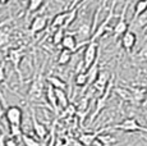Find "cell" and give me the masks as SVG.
Instances as JSON below:
<instances>
[{
  "instance_id": "cell-23",
  "label": "cell",
  "mask_w": 147,
  "mask_h": 146,
  "mask_svg": "<svg viewBox=\"0 0 147 146\" xmlns=\"http://www.w3.org/2000/svg\"><path fill=\"white\" fill-rule=\"evenodd\" d=\"M47 0H28L27 5V13H35L38 9H41V7L46 3Z\"/></svg>"
},
{
  "instance_id": "cell-28",
  "label": "cell",
  "mask_w": 147,
  "mask_h": 146,
  "mask_svg": "<svg viewBox=\"0 0 147 146\" xmlns=\"http://www.w3.org/2000/svg\"><path fill=\"white\" fill-rule=\"evenodd\" d=\"M21 141L23 142L24 146H40V144H38L37 140H35L33 137L28 136V135H26V133H23V136H22Z\"/></svg>"
},
{
  "instance_id": "cell-8",
  "label": "cell",
  "mask_w": 147,
  "mask_h": 146,
  "mask_svg": "<svg viewBox=\"0 0 147 146\" xmlns=\"http://www.w3.org/2000/svg\"><path fill=\"white\" fill-rule=\"evenodd\" d=\"M110 80H111V74H110L109 71H106V69L100 71V74H98L97 80H96L94 82V85H92V90L97 91L100 95H102L104 92H105L107 85H109Z\"/></svg>"
},
{
  "instance_id": "cell-16",
  "label": "cell",
  "mask_w": 147,
  "mask_h": 146,
  "mask_svg": "<svg viewBox=\"0 0 147 146\" xmlns=\"http://www.w3.org/2000/svg\"><path fill=\"white\" fill-rule=\"evenodd\" d=\"M23 51H22L21 49H13V50H10L9 51V54H8V59H9L10 62L13 63V66H14V68L18 71V73L21 74V72H19V69H18V66H19V62H21V59L23 58Z\"/></svg>"
},
{
  "instance_id": "cell-20",
  "label": "cell",
  "mask_w": 147,
  "mask_h": 146,
  "mask_svg": "<svg viewBox=\"0 0 147 146\" xmlns=\"http://www.w3.org/2000/svg\"><path fill=\"white\" fill-rule=\"evenodd\" d=\"M72 55L73 53L70 50H67V49H61V51L59 53L58 55V59H56V63L59 66H67V64L70 63L72 60Z\"/></svg>"
},
{
  "instance_id": "cell-4",
  "label": "cell",
  "mask_w": 147,
  "mask_h": 146,
  "mask_svg": "<svg viewBox=\"0 0 147 146\" xmlns=\"http://www.w3.org/2000/svg\"><path fill=\"white\" fill-rule=\"evenodd\" d=\"M97 58H98L97 41H90V43L84 46L83 57H82V60H83V64H84V69L87 71V69L97 60Z\"/></svg>"
},
{
  "instance_id": "cell-14",
  "label": "cell",
  "mask_w": 147,
  "mask_h": 146,
  "mask_svg": "<svg viewBox=\"0 0 147 146\" xmlns=\"http://www.w3.org/2000/svg\"><path fill=\"white\" fill-rule=\"evenodd\" d=\"M114 92L117 96H119L123 101H128L131 104H133V96H132V92L128 87H121V86H117L114 87Z\"/></svg>"
},
{
  "instance_id": "cell-12",
  "label": "cell",
  "mask_w": 147,
  "mask_h": 146,
  "mask_svg": "<svg viewBox=\"0 0 147 146\" xmlns=\"http://www.w3.org/2000/svg\"><path fill=\"white\" fill-rule=\"evenodd\" d=\"M32 128H33V131H35L36 136H37L40 140H44L45 137L47 136V128L45 127L42 123L38 122V119L36 118L33 112H32Z\"/></svg>"
},
{
  "instance_id": "cell-1",
  "label": "cell",
  "mask_w": 147,
  "mask_h": 146,
  "mask_svg": "<svg viewBox=\"0 0 147 146\" xmlns=\"http://www.w3.org/2000/svg\"><path fill=\"white\" fill-rule=\"evenodd\" d=\"M113 89H114V76H111V80H110V82H109V85H107L105 92H104L102 95H100V96L97 97V100H96L95 110H94V113L91 114V117H90V123L94 122L96 118L100 116L101 112L106 108L107 101H109V97H110V95H111Z\"/></svg>"
},
{
  "instance_id": "cell-27",
  "label": "cell",
  "mask_w": 147,
  "mask_h": 146,
  "mask_svg": "<svg viewBox=\"0 0 147 146\" xmlns=\"http://www.w3.org/2000/svg\"><path fill=\"white\" fill-rule=\"evenodd\" d=\"M10 128V137L16 140H21L23 136V130H22V126H9Z\"/></svg>"
},
{
  "instance_id": "cell-11",
  "label": "cell",
  "mask_w": 147,
  "mask_h": 146,
  "mask_svg": "<svg viewBox=\"0 0 147 146\" xmlns=\"http://www.w3.org/2000/svg\"><path fill=\"white\" fill-rule=\"evenodd\" d=\"M61 49H67L70 50L72 53H76L78 50V41L74 33H67L63 39V43H61Z\"/></svg>"
},
{
  "instance_id": "cell-24",
  "label": "cell",
  "mask_w": 147,
  "mask_h": 146,
  "mask_svg": "<svg viewBox=\"0 0 147 146\" xmlns=\"http://www.w3.org/2000/svg\"><path fill=\"white\" fill-rule=\"evenodd\" d=\"M74 82H76V86H78V87L88 86V77H87V73L86 72L77 73V74H76V78H74Z\"/></svg>"
},
{
  "instance_id": "cell-33",
  "label": "cell",
  "mask_w": 147,
  "mask_h": 146,
  "mask_svg": "<svg viewBox=\"0 0 147 146\" xmlns=\"http://www.w3.org/2000/svg\"><path fill=\"white\" fill-rule=\"evenodd\" d=\"M5 110H7V109H4V108H3L1 103H0V120L3 119V117H5Z\"/></svg>"
},
{
  "instance_id": "cell-34",
  "label": "cell",
  "mask_w": 147,
  "mask_h": 146,
  "mask_svg": "<svg viewBox=\"0 0 147 146\" xmlns=\"http://www.w3.org/2000/svg\"><path fill=\"white\" fill-rule=\"evenodd\" d=\"M5 141H7V139H5V135H0V146H5Z\"/></svg>"
},
{
  "instance_id": "cell-38",
  "label": "cell",
  "mask_w": 147,
  "mask_h": 146,
  "mask_svg": "<svg viewBox=\"0 0 147 146\" xmlns=\"http://www.w3.org/2000/svg\"><path fill=\"white\" fill-rule=\"evenodd\" d=\"M143 32L147 33V24H146V27H143Z\"/></svg>"
},
{
  "instance_id": "cell-25",
  "label": "cell",
  "mask_w": 147,
  "mask_h": 146,
  "mask_svg": "<svg viewBox=\"0 0 147 146\" xmlns=\"http://www.w3.org/2000/svg\"><path fill=\"white\" fill-rule=\"evenodd\" d=\"M97 139L102 142L104 146H110V145H113V144L117 142V139H115L114 136H111V135H109V133H101Z\"/></svg>"
},
{
  "instance_id": "cell-7",
  "label": "cell",
  "mask_w": 147,
  "mask_h": 146,
  "mask_svg": "<svg viewBox=\"0 0 147 146\" xmlns=\"http://www.w3.org/2000/svg\"><path fill=\"white\" fill-rule=\"evenodd\" d=\"M42 69L38 74V77H35L32 85L28 91V97L31 101H38L42 97V92H44V83H42Z\"/></svg>"
},
{
  "instance_id": "cell-13",
  "label": "cell",
  "mask_w": 147,
  "mask_h": 146,
  "mask_svg": "<svg viewBox=\"0 0 147 146\" xmlns=\"http://www.w3.org/2000/svg\"><path fill=\"white\" fill-rule=\"evenodd\" d=\"M67 17H68V12H61V13H58V14L54 16L51 23H50V30H58L60 27H64L65 26V22H67Z\"/></svg>"
},
{
  "instance_id": "cell-15",
  "label": "cell",
  "mask_w": 147,
  "mask_h": 146,
  "mask_svg": "<svg viewBox=\"0 0 147 146\" xmlns=\"http://www.w3.org/2000/svg\"><path fill=\"white\" fill-rule=\"evenodd\" d=\"M86 73H87V77H88V86H92L95 81L97 80L98 74H100V68H98V58H97V60H96L95 63L92 64L88 69H87Z\"/></svg>"
},
{
  "instance_id": "cell-17",
  "label": "cell",
  "mask_w": 147,
  "mask_h": 146,
  "mask_svg": "<svg viewBox=\"0 0 147 146\" xmlns=\"http://www.w3.org/2000/svg\"><path fill=\"white\" fill-rule=\"evenodd\" d=\"M46 100L49 103V105L51 106V109L54 112H58V108H59V103H58V99H56V94H55V89L53 86H49L46 90Z\"/></svg>"
},
{
  "instance_id": "cell-31",
  "label": "cell",
  "mask_w": 147,
  "mask_h": 146,
  "mask_svg": "<svg viewBox=\"0 0 147 146\" xmlns=\"http://www.w3.org/2000/svg\"><path fill=\"white\" fill-rule=\"evenodd\" d=\"M5 63L4 62H1L0 63V82H3V81L5 80Z\"/></svg>"
},
{
  "instance_id": "cell-32",
  "label": "cell",
  "mask_w": 147,
  "mask_h": 146,
  "mask_svg": "<svg viewBox=\"0 0 147 146\" xmlns=\"http://www.w3.org/2000/svg\"><path fill=\"white\" fill-rule=\"evenodd\" d=\"M5 146H18V142H17L16 139L9 137V139H7V141H5Z\"/></svg>"
},
{
  "instance_id": "cell-9",
  "label": "cell",
  "mask_w": 147,
  "mask_h": 146,
  "mask_svg": "<svg viewBox=\"0 0 147 146\" xmlns=\"http://www.w3.org/2000/svg\"><path fill=\"white\" fill-rule=\"evenodd\" d=\"M120 43H121V47H123L128 54H131L136 43H137V36H136V33L133 32V31L128 30L123 36H121Z\"/></svg>"
},
{
  "instance_id": "cell-5",
  "label": "cell",
  "mask_w": 147,
  "mask_h": 146,
  "mask_svg": "<svg viewBox=\"0 0 147 146\" xmlns=\"http://www.w3.org/2000/svg\"><path fill=\"white\" fill-rule=\"evenodd\" d=\"M111 128H114V130H120L123 132H146L147 133V128L141 126L140 123L137 122L136 118H127L123 122L113 126Z\"/></svg>"
},
{
  "instance_id": "cell-29",
  "label": "cell",
  "mask_w": 147,
  "mask_h": 146,
  "mask_svg": "<svg viewBox=\"0 0 147 146\" xmlns=\"http://www.w3.org/2000/svg\"><path fill=\"white\" fill-rule=\"evenodd\" d=\"M136 60L138 63H147V46H142V49L137 53Z\"/></svg>"
},
{
  "instance_id": "cell-37",
  "label": "cell",
  "mask_w": 147,
  "mask_h": 146,
  "mask_svg": "<svg viewBox=\"0 0 147 146\" xmlns=\"http://www.w3.org/2000/svg\"><path fill=\"white\" fill-rule=\"evenodd\" d=\"M107 1H109V0H104V1H102V4H101V5H102V8H104V7H106Z\"/></svg>"
},
{
  "instance_id": "cell-36",
  "label": "cell",
  "mask_w": 147,
  "mask_h": 146,
  "mask_svg": "<svg viewBox=\"0 0 147 146\" xmlns=\"http://www.w3.org/2000/svg\"><path fill=\"white\" fill-rule=\"evenodd\" d=\"M9 1H10V0H0V4H1V5H5V4H8Z\"/></svg>"
},
{
  "instance_id": "cell-3",
  "label": "cell",
  "mask_w": 147,
  "mask_h": 146,
  "mask_svg": "<svg viewBox=\"0 0 147 146\" xmlns=\"http://www.w3.org/2000/svg\"><path fill=\"white\" fill-rule=\"evenodd\" d=\"M129 3H131V0H127L125 1V4H124V7H123V10H121V13L119 16V19H118V22L115 23V26L113 27V37H114V41H118L119 39H121V36L129 30L128 22H127V18H125Z\"/></svg>"
},
{
  "instance_id": "cell-21",
  "label": "cell",
  "mask_w": 147,
  "mask_h": 146,
  "mask_svg": "<svg viewBox=\"0 0 147 146\" xmlns=\"http://www.w3.org/2000/svg\"><path fill=\"white\" fill-rule=\"evenodd\" d=\"M55 94H56V99H58L59 106L63 109H65L69 105V99H68V94L65 90H60V89H55Z\"/></svg>"
},
{
  "instance_id": "cell-10",
  "label": "cell",
  "mask_w": 147,
  "mask_h": 146,
  "mask_svg": "<svg viewBox=\"0 0 147 146\" xmlns=\"http://www.w3.org/2000/svg\"><path fill=\"white\" fill-rule=\"evenodd\" d=\"M47 17L46 16H37L32 19L30 24V32L32 35H36L38 32H42L47 27Z\"/></svg>"
},
{
  "instance_id": "cell-19",
  "label": "cell",
  "mask_w": 147,
  "mask_h": 146,
  "mask_svg": "<svg viewBox=\"0 0 147 146\" xmlns=\"http://www.w3.org/2000/svg\"><path fill=\"white\" fill-rule=\"evenodd\" d=\"M47 82H49L50 86H53L54 89H60V90H65L68 83L63 78L58 77V76H49L47 77Z\"/></svg>"
},
{
  "instance_id": "cell-22",
  "label": "cell",
  "mask_w": 147,
  "mask_h": 146,
  "mask_svg": "<svg viewBox=\"0 0 147 146\" xmlns=\"http://www.w3.org/2000/svg\"><path fill=\"white\" fill-rule=\"evenodd\" d=\"M65 28L64 27H60V28L55 30L53 33V37H51V41H53V45H55V46H59V45H61L63 43V39L64 36H65Z\"/></svg>"
},
{
  "instance_id": "cell-6",
  "label": "cell",
  "mask_w": 147,
  "mask_h": 146,
  "mask_svg": "<svg viewBox=\"0 0 147 146\" xmlns=\"http://www.w3.org/2000/svg\"><path fill=\"white\" fill-rule=\"evenodd\" d=\"M5 119L9 126H22L23 122V110L18 105H10L5 110Z\"/></svg>"
},
{
  "instance_id": "cell-35",
  "label": "cell",
  "mask_w": 147,
  "mask_h": 146,
  "mask_svg": "<svg viewBox=\"0 0 147 146\" xmlns=\"http://www.w3.org/2000/svg\"><path fill=\"white\" fill-rule=\"evenodd\" d=\"M145 74H146V77H147V71L145 72ZM143 106H147V91H146V96H145V101H143V104H142Z\"/></svg>"
},
{
  "instance_id": "cell-2",
  "label": "cell",
  "mask_w": 147,
  "mask_h": 146,
  "mask_svg": "<svg viewBox=\"0 0 147 146\" xmlns=\"http://www.w3.org/2000/svg\"><path fill=\"white\" fill-rule=\"evenodd\" d=\"M115 5H117V0H114V1L111 3V7H110L109 14H107L106 18L97 26V28H96V31L94 32V35H92V37H91V40H90V41H97L98 39H101L104 35H106L109 31H111V32H113V28H110V22H111L113 18H114Z\"/></svg>"
},
{
  "instance_id": "cell-30",
  "label": "cell",
  "mask_w": 147,
  "mask_h": 146,
  "mask_svg": "<svg viewBox=\"0 0 147 146\" xmlns=\"http://www.w3.org/2000/svg\"><path fill=\"white\" fill-rule=\"evenodd\" d=\"M83 1H84V0H72V1H70V4L68 5V9H67V10L76 9V8H78V7H80V5H81Z\"/></svg>"
},
{
  "instance_id": "cell-18",
  "label": "cell",
  "mask_w": 147,
  "mask_h": 146,
  "mask_svg": "<svg viewBox=\"0 0 147 146\" xmlns=\"http://www.w3.org/2000/svg\"><path fill=\"white\" fill-rule=\"evenodd\" d=\"M147 12V0H138L134 5V13L132 22H136L141 16H143Z\"/></svg>"
},
{
  "instance_id": "cell-26",
  "label": "cell",
  "mask_w": 147,
  "mask_h": 146,
  "mask_svg": "<svg viewBox=\"0 0 147 146\" xmlns=\"http://www.w3.org/2000/svg\"><path fill=\"white\" fill-rule=\"evenodd\" d=\"M78 10H80V7L76 8V9H72V10H67L68 12V17H67V22H65V26H64V28H68V27L70 26V24L73 23V22L77 19V16H78Z\"/></svg>"
}]
</instances>
